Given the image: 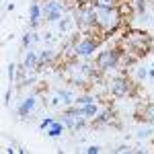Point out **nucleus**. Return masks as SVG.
<instances>
[{
	"label": "nucleus",
	"instance_id": "obj_8",
	"mask_svg": "<svg viewBox=\"0 0 154 154\" xmlns=\"http://www.w3.org/2000/svg\"><path fill=\"white\" fill-rule=\"evenodd\" d=\"M29 14H31V27H33V29H37V27H39V19H41V8H39V4H37V2H33V4H31Z\"/></svg>",
	"mask_w": 154,
	"mask_h": 154
},
{
	"label": "nucleus",
	"instance_id": "obj_14",
	"mask_svg": "<svg viewBox=\"0 0 154 154\" xmlns=\"http://www.w3.org/2000/svg\"><path fill=\"white\" fill-rule=\"evenodd\" d=\"M91 103H93L91 95H82L80 99H76V107H84V105H91Z\"/></svg>",
	"mask_w": 154,
	"mask_h": 154
},
{
	"label": "nucleus",
	"instance_id": "obj_13",
	"mask_svg": "<svg viewBox=\"0 0 154 154\" xmlns=\"http://www.w3.org/2000/svg\"><path fill=\"white\" fill-rule=\"evenodd\" d=\"M136 119H144V121H154V105H148L144 113L136 115Z\"/></svg>",
	"mask_w": 154,
	"mask_h": 154
},
{
	"label": "nucleus",
	"instance_id": "obj_10",
	"mask_svg": "<svg viewBox=\"0 0 154 154\" xmlns=\"http://www.w3.org/2000/svg\"><path fill=\"white\" fill-rule=\"evenodd\" d=\"M76 109L80 111V115H82L84 119L95 117V115H97V107H95V103H91V105H84V107H76Z\"/></svg>",
	"mask_w": 154,
	"mask_h": 154
},
{
	"label": "nucleus",
	"instance_id": "obj_6",
	"mask_svg": "<svg viewBox=\"0 0 154 154\" xmlns=\"http://www.w3.org/2000/svg\"><path fill=\"white\" fill-rule=\"evenodd\" d=\"M97 43H99V39H84L82 43H78V45H76V51H78V56H82V58L91 56V54L95 51Z\"/></svg>",
	"mask_w": 154,
	"mask_h": 154
},
{
	"label": "nucleus",
	"instance_id": "obj_7",
	"mask_svg": "<svg viewBox=\"0 0 154 154\" xmlns=\"http://www.w3.org/2000/svg\"><path fill=\"white\" fill-rule=\"evenodd\" d=\"M33 107H35V97L31 95V97H27V99H25V103H21V107H19V113H21L23 117H27V115L33 111Z\"/></svg>",
	"mask_w": 154,
	"mask_h": 154
},
{
	"label": "nucleus",
	"instance_id": "obj_20",
	"mask_svg": "<svg viewBox=\"0 0 154 154\" xmlns=\"http://www.w3.org/2000/svg\"><path fill=\"white\" fill-rule=\"evenodd\" d=\"M148 74H150V78H154V68H152L150 72H148Z\"/></svg>",
	"mask_w": 154,
	"mask_h": 154
},
{
	"label": "nucleus",
	"instance_id": "obj_19",
	"mask_svg": "<svg viewBox=\"0 0 154 154\" xmlns=\"http://www.w3.org/2000/svg\"><path fill=\"white\" fill-rule=\"evenodd\" d=\"M146 74H148V72L144 70V68H138V76H140V78H144V76H146Z\"/></svg>",
	"mask_w": 154,
	"mask_h": 154
},
{
	"label": "nucleus",
	"instance_id": "obj_4",
	"mask_svg": "<svg viewBox=\"0 0 154 154\" xmlns=\"http://www.w3.org/2000/svg\"><path fill=\"white\" fill-rule=\"evenodd\" d=\"M62 0H49L48 4H45V8H43V14H45V19L48 21H60L62 19Z\"/></svg>",
	"mask_w": 154,
	"mask_h": 154
},
{
	"label": "nucleus",
	"instance_id": "obj_5",
	"mask_svg": "<svg viewBox=\"0 0 154 154\" xmlns=\"http://www.w3.org/2000/svg\"><path fill=\"white\" fill-rule=\"evenodd\" d=\"M111 91H113L115 97H125L130 93V82H128V78H115V80L111 82Z\"/></svg>",
	"mask_w": 154,
	"mask_h": 154
},
{
	"label": "nucleus",
	"instance_id": "obj_18",
	"mask_svg": "<svg viewBox=\"0 0 154 154\" xmlns=\"http://www.w3.org/2000/svg\"><path fill=\"white\" fill-rule=\"evenodd\" d=\"M4 103H6V105L11 103V91H6V93H4Z\"/></svg>",
	"mask_w": 154,
	"mask_h": 154
},
{
	"label": "nucleus",
	"instance_id": "obj_12",
	"mask_svg": "<svg viewBox=\"0 0 154 154\" xmlns=\"http://www.w3.org/2000/svg\"><path fill=\"white\" fill-rule=\"evenodd\" d=\"M48 130H49L48 134L51 138H58L60 134H62V130H64V123H62V121H51V125H49Z\"/></svg>",
	"mask_w": 154,
	"mask_h": 154
},
{
	"label": "nucleus",
	"instance_id": "obj_17",
	"mask_svg": "<svg viewBox=\"0 0 154 154\" xmlns=\"http://www.w3.org/2000/svg\"><path fill=\"white\" fill-rule=\"evenodd\" d=\"M86 152H91V154H97V152H99V146H91V148H86Z\"/></svg>",
	"mask_w": 154,
	"mask_h": 154
},
{
	"label": "nucleus",
	"instance_id": "obj_11",
	"mask_svg": "<svg viewBox=\"0 0 154 154\" xmlns=\"http://www.w3.org/2000/svg\"><path fill=\"white\" fill-rule=\"evenodd\" d=\"M97 123H113V111L111 109H103L97 117Z\"/></svg>",
	"mask_w": 154,
	"mask_h": 154
},
{
	"label": "nucleus",
	"instance_id": "obj_1",
	"mask_svg": "<svg viewBox=\"0 0 154 154\" xmlns=\"http://www.w3.org/2000/svg\"><path fill=\"white\" fill-rule=\"evenodd\" d=\"M119 23H121V14H119V11L115 6L97 8V25H99L103 31H113Z\"/></svg>",
	"mask_w": 154,
	"mask_h": 154
},
{
	"label": "nucleus",
	"instance_id": "obj_16",
	"mask_svg": "<svg viewBox=\"0 0 154 154\" xmlns=\"http://www.w3.org/2000/svg\"><path fill=\"white\" fill-rule=\"evenodd\" d=\"M51 121H54V119H43V123H41V130H48L49 125H51Z\"/></svg>",
	"mask_w": 154,
	"mask_h": 154
},
{
	"label": "nucleus",
	"instance_id": "obj_2",
	"mask_svg": "<svg viewBox=\"0 0 154 154\" xmlns=\"http://www.w3.org/2000/svg\"><path fill=\"white\" fill-rule=\"evenodd\" d=\"M119 64V51L115 49H105L99 60H97V66H99V70H109V68H115Z\"/></svg>",
	"mask_w": 154,
	"mask_h": 154
},
{
	"label": "nucleus",
	"instance_id": "obj_9",
	"mask_svg": "<svg viewBox=\"0 0 154 154\" xmlns=\"http://www.w3.org/2000/svg\"><path fill=\"white\" fill-rule=\"evenodd\" d=\"M35 66H39V56H37L35 51H29V54H27V58H25L23 68H25V70H33Z\"/></svg>",
	"mask_w": 154,
	"mask_h": 154
},
{
	"label": "nucleus",
	"instance_id": "obj_15",
	"mask_svg": "<svg viewBox=\"0 0 154 154\" xmlns=\"http://www.w3.org/2000/svg\"><path fill=\"white\" fill-rule=\"evenodd\" d=\"M70 23H72V19H64V21H62V25H60V27H62V31H68Z\"/></svg>",
	"mask_w": 154,
	"mask_h": 154
},
{
	"label": "nucleus",
	"instance_id": "obj_3",
	"mask_svg": "<svg viewBox=\"0 0 154 154\" xmlns=\"http://www.w3.org/2000/svg\"><path fill=\"white\" fill-rule=\"evenodd\" d=\"M62 123H64V125H68L70 130H80V128L84 125V117L80 115V111H78V109H72V111H66V113H64Z\"/></svg>",
	"mask_w": 154,
	"mask_h": 154
}]
</instances>
